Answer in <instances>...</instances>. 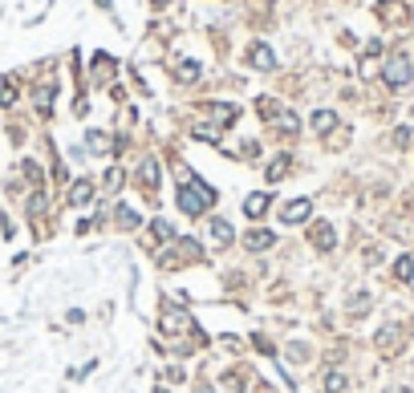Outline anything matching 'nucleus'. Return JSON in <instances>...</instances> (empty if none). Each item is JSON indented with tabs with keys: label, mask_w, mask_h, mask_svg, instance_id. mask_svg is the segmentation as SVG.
Here are the masks:
<instances>
[{
	"label": "nucleus",
	"mask_w": 414,
	"mask_h": 393,
	"mask_svg": "<svg viewBox=\"0 0 414 393\" xmlns=\"http://www.w3.org/2000/svg\"><path fill=\"white\" fill-rule=\"evenodd\" d=\"M211 203H216V191L207 182H187L183 191H179V207H183L187 215H203Z\"/></svg>",
	"instance_id": "f257e3e1"
},
{
	"label": "nucleus",
	"mask_w": 414,
	"mask_h": 393,
	"mask_svg": "<svg viewBox=\"0 0 414 393\" xmlns=\"http://www.w3.org/2000/svg\"><path fill=\"white\" fill-rule=\"evenodd\" d=\"M386 86H394V89H402V86H411V57H402V53H394L390 61H386Z\"/></svg>",
	"instance_id": "f03ea898"
},
{
	"label": "nucleus",
	"mask_w": 414,
	"mask_h": 393,
	"mask_svg": "<svg viewBox=\"0 0 414 393\" xmlns=\"http://www.w3.org/2000/svg\"><path fill=\"white\" fill-rule=\"evenodd\" d=\"M309 211H313V203H309V199H292V203H284V207H280V223H305Z\"/></svg>",
	"instance_id": "7ed1b4c3"
},
{
	"label": "nucleus",
	"mask_w": 414,
	"mask_h": 393,
	"mask_svg": "<svg viewBox=\"0 0 414 393\" xmlns=\"http://www.w3.org/2000/svg\"><path fill=\"white\" fill-rule=\"evenodd\" d=\"M268 203H273V195H268V191H260V195H248V199H244V215L260 219L264 211H268Z\"/></svg>",
	"instance_id": "20e7f679"
},
{
	"label": "nucleus",
	"mask_w": 414,
	"mask_h": 393,
	"mask_svg": "<svg viewBox=\"0 0 414 393\" xmlns=\"http://www.w3.org/2000/svg\"><path fill=\"white\" fill-rule=\"evenodd\" d=\"M90 199H93V182H86V178H78V182L69 187V203H73V207H86Z\"/></svg>",
	"instance_id": "39448f33"
},
{
	"label": "nucleus",
	"mask_w": 414,
	"mask_h": 393,
	"mask_svg": "<svg viewBox=\"0 0 414 393\" xmlns=\"http://www.w3.org/2000/svg\"><path fill=\"white\" fill-rule=\"evenodd\" d=\"M244 243H248V252H264V248H273V231H260L256 227V231H248Z\"/></svg>",
	"instance_id": "423d86ee"
},
{
	"label": "nucleus",
	"mask_w": 414,
	"mask_h": 393,
	"mask_svg": "<svg viewBox=\"0 0 414 393\" xmlns=\"http://www.w3.org/2000/svg\"><path fill=\"white\" fill-rule=\"evenodd\" d=\"M191 256H199V243H195V239H179V243H175V252H171V260H175V263L191 260Z\"/></svg>",
	"instance_id": "0eeeda50"
},
{
	"label": "nucleus",
	"mask_w": 414,
	"mask_h": 393,
	"mask_svg": "<svg viewBox=\"0 0 414 393\" xmlns=\"http://www.w3.org/2000/svg\"><path fill=\"white\" fill-rule=\"evenodd\" d=\"M252 65L273 69V65H276V61H273V49H268V45H256V49H252Z\"/></svg>",
	"instance_id": "6e6552de"
},
{
	"label": "nucleus",
	"mask_w": 414,
	"mask_h": 393,
	"mask_svg": "<svg viewBox=\"0 0 414 393\" xmlns=\"http://www.w3.org/2000/svg\"><path fill=\"white\" fill-rule=\"evenodd\" d=\"M207 114L220 122V126H228V122H235V106H207Z\"/></svg>",
	"instance_id": "1a4fd4ad"
},
{
	"label": "nucleus",
	"mask_w": 414,
	"mask_h": 393,
	"mask_svg": "<svg viewBox=\"0 0 414 393\" xmlns=\"http://www.w3.org/2000/svg\"><path fill=\"white\" fill-rule=\"evenodd\" d=\"M313 243H317L321 252L333 248V227H329V223H325V227H313Z\"/></svg>",
	"instance_id": "9d476101"
},
{
	"label": "nucleus",
	"mask_w": 414,
	"mask_h": 393,
	"mask_svg": "<svg viewBox=\"0 0 414 393\" xmlns=\"http://www.w3.org/2000/svg\"><path fill=\"white\" fill-rule=\"evenodd\" d=\"M313 126H317V130H333V126H337V114H333V110H317V114H313Z\"/></svg>",
	"instance_id": "9b49d317"
},
{
	"label": "nucleus",
	"mask_w": 414,
	"mask_h": 393,
	"mask_svg": "<svg viewBox=\"0 0 414 393\" xmlns=\"http://www.w3.org/2000/svg\"><path fill=\"white\" fill-rule=\"evenodd\" d=\"M142 182H146V191H154V182H159V163L154 158L142 163Z\"/></svg>",
	"instance_id": "f8f14e48"
},
{
	"label": "nucleus",
	"mask_w": 414,
	"mask_h": 393,
	"mask_svg": "<svg viewBox=\"0 0 414 393\" xmlns=\"http://www.w3.org/2000/svg\"><path fill=\"white\" fill-rule=\"evenodd\" d=\"M211 235H216V243H231V223L228 219H216L211 223Z\"/></svg>",
	"instance_id": "ddd939ff"
},
{
	"label": "nucleus",
	"mask_w": 414,
	"mask_h": 393,
	"mask_svg": "<svg viewBox=\"0 0 414 393\" xmlns=\"http://www.w3.org/2000/svg\"><path fill=\"white\" fill-rule=\"evenodd\" d=\"M325 393H341L345 390V373H337V369H333V373H325V385H321Z\"/></svg>",
	"instance_id": "4468645a"
},
{
	"label": "nucleus",
	"mask_w": 414,
	"mask_h": 393,
	"mask_svg": "<svg viewBox=\"0 0 414 393\" xmlns=\"http://www.w3.org/2000/svg\"><path fill=\"white\" fill-rule=\"evenodd\" d=\"M183 324H187V312H167V316H163V329H167V333H179Z\"/></svg>",
	"instance_id": "2eb2a0df"
},
{
	"label": "nucleus",
	"mask_w": 414,
	"mask_h": 393,
	"mask_svg": "<svg viewBox=\"0 0 414 393\" xmlns=\"http://www.w3.org/2000/svg\"><path fill=\"white\" fill-rule=\"evenodd\" d=\"M150 231H154V239H175V227H171L167 219H154V223H150Z\"/></svg>",
	"instance_id": "dca6fc26"
},
{
	"label": "nucleus",
	"mask_w": 414,
	"mask_h": 393,
	"mask_svg": "<svg viewBox=\"0 0 414 393\" xmlns=\"http://www.w3.org/2000/svg\"><path fill=\"white\" fill-rule=\"evenodd\" d=\"M175 73H179V82H195V78H199V65H195V61H179Z\"/></svg>",
	"instance_id": "f3484780"
},
{
	"label": "nucleus",
	"mask_w": 414,
	"mask_h": 393,
	"mask_svg": "<svg viewBox=\"0 0 414 393\" xmlns=\"http://www.w3.org/2000/svg\"><path fill=\"white\" fill-rule=\"evenodd\" d=\"M394 276H398V280H411V276H414V260H411V256H402V260L394 263Z\"/></svg>",
	"instance_id": "a211bd4d"
},
{
	"label": "nucleus",
	"mask_w": 414,
	"mask_h": 393,
	"mask_svg": "<svg viewBox=\"0 0 414 393\" xmlns=\"http://www.w3.org/2000/svg\"><path fill=\"white\" fill-rule=\"evenodd\" d=\"M288 175V158H276V163H268V182H276V178Z\"/></svg>",
	"instance_id": "6ab92c4d"
},
{
	"label": "nucleus",
	"mask_w": 414,
	"mask_h": 393,
	"mask_svg": "<svg viewBox=\"0 0 414 393\" xmlns=\"http://www.w3.org/2000/svg\"><path fill=\"white\" fill-rule=\"evenodd\" d=\"M394 341H398V329H382L378 333V349H394Z\"/></svg>",
	"instance_id": "aec40b11"
},
{
	"label": "nucleus",
	"mask_w": 414,
	"mask_h": 393,
	"mask_svg": "<svg viewBox=\"0 0 414 393\" xmlns=\"http://www.w3.org/2000/svg\"><path fill=\"white\" fill-rule=\"evenodd\" d=\"M49 102H53V86H41L37 89V110L41 114H49Z\"/></svg>",
	"instance_id": "412c9836"
},
{
	"label": "nucleus",
	"mask_w": 414,
	"mask_h": 393,
	"mask_svg": "<svg viewBox=\"0 0 414 393\" xmlns=\"http://www.w3.org/2000/svg\"><path fill=\"white\" fill-rule=\"evenodd\" d=\"M118 219H122V227H138V211H135V207H118Z\"/></svg>",
	"instance_id": "4be33fe9"
},
{
	"label": "nucleus",
	"mask_w": 414,
	"mask_h": 393,
	"mask_svg": "<svg viewBox=\"0 0 414 393\" xmlns=\"http://www.w3.org/2000/svg\"><path fill=\"white\" fill-rule=\"evenodd\" d=\"M106 187H110V191H118V187H122V171H118V167L106 175Z\"/></svg>",
	"instance_id": "5701e85b"
},
{
	"label": "nucleus",
	"mask_w": 414,
	"mask_h": 393,
	"mask_svg": "<svg viewBox=\"0 0 414 393\" xmlns=\"http://www.w3.org/2000/svg\"><path fill=\"white\" fill-rule=\"evenodd\" d=\"M90 146L93 150H106V134H90Z\"/></svg>",
	"instance_id": "b1692460"
},
{
	"label": "nucleus",
	"mask_w": 414,
	"mask_h": 393,
	"mask_svg": "<svg viewBox=\"0 0 414 393\" xmlns=\"http://www.w3.org/2000/svg\"><path fill=\"white\" fill-rule=\"evenodd\" d=\"M386 393H406V390H402V385H390V390H386Z\"/></svg>",
	"instance_id": "393cba45"
},
{
	"label": "nucleus",
	"mask_w": 414,
	"mask_h": 393,
	"mask_svg": "<svg viewBox=\"0 0 414 393\" xmlns=\"http://www.w3.org/2000/svg\"><path fill=\"white\" fill-rule=\"evenodd\" d=\"M154 4H171V0H154Z\"/></svg>",
	"instance_id": "a878e982"
},
{
	"label": "nucleus",
	"mask_w": 414,
	"mask_h": 393,
	"mask_svg": "<svg viewBox=\"0 0 414 393\" xmlns=\"http://www.w3.org/2000/svg\"><path fill=\"white\" fill-rule=\"evenodd\" d=\"M97 4H102V8H106V4H110V0H97Z\"/></svg>",
	"instance_id": "bb28decb"
}]
</instances>
